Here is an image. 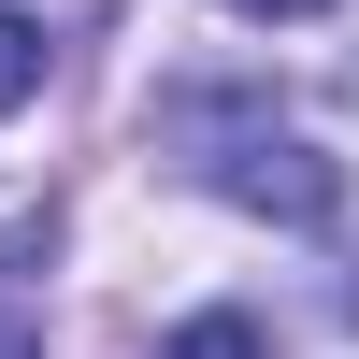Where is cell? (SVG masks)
Listing matches in <instances>:
<instances>
[{"instance_id": "1", "label": "cell", "mask_w": 359, "mask_h": 359, "mask_svg": "<svg viewBox=\"0 0 359 359\" xmlns=\"http://www.w3.org/2000/svg\"><path fill=\"white\" fill-rule=\"evenodd\" d=\"M216 187L245 201V216H287V230H316V216L345 201V172L316 158V144H230V158H216Z\"/></svg>"}, {"instance_id": "2", "label": "cell", "mask_w": 359, "mask_h": 359, "mask_svg": "<svg viewBox=\"0 0 359 359\" xmlns=\"http://www.w3.org/2000/svg\"><path fill=\"white\" fill-rule=\"evenodd\" d=\"M158 359H273V331H259V316H187Z\"/></svg>"}, {"instance_id": "3", "label": "cell", "mask_w": 359, "mask_h": 359, "mask_svg": "<svg viewBox=\"0 0 359 359\" xmlns=\"http://www.w3.org/2000/svg\"><path fill=\"white\" fill-rule=\"evenodd\" d=\"M29 86H43V29H29V15H0V115H15Z\"/></svg>"}, {"instance_id": "4", "label": "cell", "mask_w": 359, "mask_h": 359, "mask_svg": "<svg viewBox=\"0 0 359 359\" xmlns=\"http://www.w3.org/2000/svg\"><path fill=\"white\" fill-rule=\"evenodd\" d=\"M230 15H331V0H230Z\"/></svg>"}]
</instances>
